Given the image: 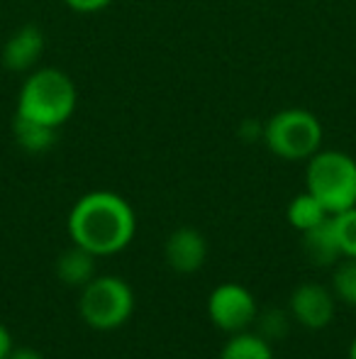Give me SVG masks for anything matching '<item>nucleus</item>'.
<instances>
[{"label": "nucleus", "mask_w": 356, "mask_h": 359, "mask_svg": "<svg viewBox=\"0 0 356 359\" xmlns=\"http://www.w3.org/2000/svg\"><path fill=\"white\" fill-rule=\"evenodd\" d=\"M81 318L93 330L110 332L122 327L134 311V293L118 276H95L81 291Z\"/></svg>", "instance_id": "nucleus-5"}, {"label": "nucleus", "mask_w": 356, "mask_h": 359, "mask_svg": "<svg viewBox=\"0 0 356 359\" xmlns=\"http://www.w3.org/2000/svg\"><path fill=\"white\" fill-rule=\"evenodd\" d=\"M332 225L342 257H356V205L332 215Z\"/></svg>", "instance_id": "nucleus-16"}, {"label": "nucleus", "mask_w": 356, "mask_h": 359, "mask_svg": "<svg viewBox=\"0 0 356 359\" xmlns=\"http://www.w3.org/2000/svg\"><path fill=\"white\" fill-rule=\"evenodd\" d=\"M285 325H288V323H285V318H283V313H273L271 311L269 316H264V320H262V332H259V335L262 337H280L285 332Z\"/></svg>", "instance_id": "nucleus-17"}, {"label": "nucleus", "mask_w": 356, "mask_h": 359, "mask_svg": "<svg viewBox=\"0 0 356 359\" xmlns=\"http://www.w3.org/2000/svg\"><path fill=\"white\" fill-rule=\"evenodd\" d=\"M113 0H64L66 8H71L73 13H81V15H90V13H98V10L108 8Z\"/></svg>", "instance_id": "nucleus-18"}, {"label": "nucleus", "mask_w": 356, "mask_h": 359, "mask_svg": "<svg viewBox=\"0 0 356 359\" xmlns=\"http://www.w3.org/2000/svg\"><path fill=\"white\" fill-rule=\"evenodd\" d=\"M208 316L225 332H244L259 318L257 298L242 284H220L208 298Z\"/></svg>", "instance_id": "nucleus-6"}, {"label": "nucleus", "mask_w": 356, "mask_h": 359, "mask_svg": "<svg viewBox=\"0 0 356 359\" xmlns=\"http://www.w3.org/2000/svg\"><path fill=\"white\" fill-rule=\"evenodd\" d=\"M332 286L339 301L356 308V257H344V262H339L332 276Z\"/></svg>", "instance_id": "nucleus-15"}, {"label": "nucleus", "mask_w": 356, "mask_h": 359, "mask_svg": "<svg viewBox=\"0 0 356 359\" xmlns=\"http://www.w3.org/2000/svg\"><path fill=\"white\" fill-rule=\"evenodd\" d=\"M166 262L176 274H195L208 259V242L193 227H178L166 240Z\"/></svg>", "instance_id": "nucleus-9"}, {"label": "nucleus", "mask_w": 356, "mask_h": 359, "mask_svg": "<svg viewBox=\"0 0 356 359\" xmlns=\"http://www.w3.org/2000/svg\"><path fill=\"white\" fill-rule=\"evenodd\" d=\"M13 352V335L8 332V327L0 323V359H8Z\"/></svg>", "instance_id": "nucleus-19"}, {"label": "nucleus", "mask_w": 356, "mask_h": 359, "mask_svg": "<svg viewBox=\"0 0 356 359\" xmlns=\"http://www.w3.org/2000/svg\"><path fill=\"white\" fill-rule=\"evenodd\" d=\"M137 232L134 210L122 196L113 191H93L76 201L69 213L71 242L95 257L122 252Z\"/></svg>", "instance_id": "nucleus-1"}, {"label": "nucleus", "mask_w": 356, "mask_h": 359, "mask_svg": "<svg viewBox=\"0 0 356 359\" xmlns=\"http://www.w3.org/2000/svg\"><path fill=\"white\" fill-rule=\"evenodd\" d=\"M95 259L98 257L93 252L83 250V247L73 245L57 259V276L66 286L83 288L88 281L95 279Z\"/></svg>", "instance_id": "nucleus-12"}, {"label": "nucleus", "mask_w": 356, "mask_h": 359, "mask_svg": "<svg viewBox=\"0 0 356 359\" xmlns=\"http://www.w3.org/2000/svg\"><path fill=\"white\" fill-rule=\"evenodd\" d=\"M44 54V32L34 22L20 25L3 44L0 62L8 72L24 74L37 67L39 57Z\"/></svg>", "instance_id": "nucleus-8"}, {"label": "nucleus", "mask_w": 356, "mask_h": 359, "mask_svg": "<svg viewBox=\"0 0 356 359\" xmlns=\"http://www.w3.org/2000/svg\"><path fill=\"white\" fill-rule=\"evenodd\" d=\"M349 359H356V337L352 340V345H349Z\"/></svg>", "instance_id": "nucleus-21"}, {"label": "nucleus", "mask_w": 356, "mask_h": 359, "mask_svg": "<svg viewBox=\"0 0 356 359\" xmlns=\"http://www.w3.org/2000/svg\"><path fill=\"white\" fill-rule=\"evenodd\" d=\"M13 137L20 149L27 151V154H44V151H49L57 144L59 128H52V125L37 123V120L22 118V115L15 113Z\"/></svg>", "instance_id": "nucleus-11"}, {"label": "nucleus", "mask_w": 356, "mask_h": 359, "mask_svg": "<svg viewBox=\"0 0 356 359\" xmlns=\"http://www.w3.org/2000/svg\"><path fill=\"white\" fill-rule=\"evenodd\" d=\"M305 191L337 215L356 205V159L347 151H315L305 169Z\"/></svg>", "instance_id": "nucleus-3"}, {"label": "nucleus", "mask_w": 356, "mask_h": 359, "mask_svg": "<svg viewBox=\"0 0 356 359\" xmlns=\"http://www.w3.org/2000/svg\"><path fill=\"white\" fill-rule=\"evenodd\" d=\"M285 215H288L290 225H293L295 230H300V232L310 230V227L320 225V222L329 217L327 208H325V205L320 203L313 194H308V191H305V194H300V196H295V198L290 201Z\"/></svg>", "instance_id": "nucleus-14"}, {"label": "nucleus", "mask_w": 356, "mask_h": 359, "mask_svg": "<svg viewBox=\"0 0 356 359\" xmlns=\"http://www.w3.org/2000/svg\"><path fill=\"white\" fill-rule=\"evenodd\" d=\"M303 250L308 255V259L320 266H329L342 259V250H339L337 235H334L332 215L320 222V225L303 232Z\"/></svg>", "instance_id": "nucleus-10"}, {"label": "nucleus", "mask_w": 356, "mask_h": 359, "mask_svg": "<svg viewBox=\"0 0 356 359\" xmlns=\"http://www.w3.org/2000/svg\"><path fill=\"white\" fill-rule=\"evenodd\" d=\"M78 105V90L71 76L62 69H37L24 79L17 95V110L22 118L62 128Z\"/></svg>", "instance_id": "nucleus-2"}, {"label": "nucleus", "mask_w": 356, "mask_h": 359, "mask_svg": "<svg viewBox=\"0 0 356 359\" xmlns=\"http://www.w3.org/2000/svg\"><path fill=\"white\" fill-rule=\"evenodd\" d=\"M290 313L308 330H325L334 318V293L322 284H300L290 293Z\"/></svg>", "instance_id": "nucleus-7"}, {"label": "nucleus", "mask_w": 356, "mask_h": 359, "mask_svg": "<svg viewBox=\"0 0 356 359\" xmlns=\"http://www.w3.org/2000/svg\"><path fill=\"white\" fill-rule=\"evenodd\" d=\"M8 359H44V355L34 350V347H13Z\"/></svg>", "instance_id": "nucleus-20"}, {"label": "nucleus", "mask_w": 356, "mask_h": 359, "mask_svg": "<svg viewBox=\"0 0 356 359\" xmlns=\"http://www.w3.org/2000/svg\"><path fill=\"white\" fill-rule=\"evenodd\" d=\"M220 359H273V350L266 337L259 332H234L222 347Z\"/></svg>", "instance_id": "nucleus-13"}, {"label": "nucleus", "mask_w": 356, "mask_h": 359, "mask_svg": "<svg viewBox=\"0 0 356 359\" xmlns=\"http://www.w3.org/2000/svg\"><path fill=\"white\" fill-rule=\"evenodd\" d=\"M264 142L269 151L285 161L310 159L322 144V125L310 110L288 108L271 115L264 125Z\"/></svg>", "instance_id": "nucleus-4"}]
</instances>
